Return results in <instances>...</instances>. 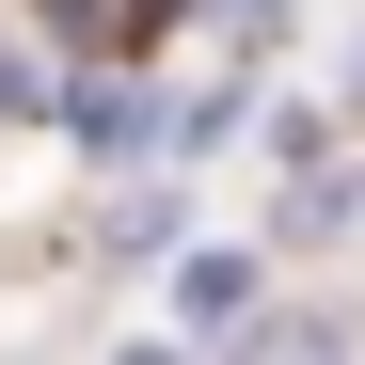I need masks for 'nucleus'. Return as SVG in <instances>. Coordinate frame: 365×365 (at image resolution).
Segmentation results:
<instances>
[{"label": "nucleus", "mask_w": 365, "mask_h": 365, "mask_svg": "<svg viewBox=\"0 0 365 365\" xmlns=\"http://www.w3.org/2000/svg\"><path fill=\"white\" fill-rule=\"evenodd\" d=\"M175 318H191V334H238V318H255V255H191Z\"/></svg>", "instance_id": "1"}]
</instances>
